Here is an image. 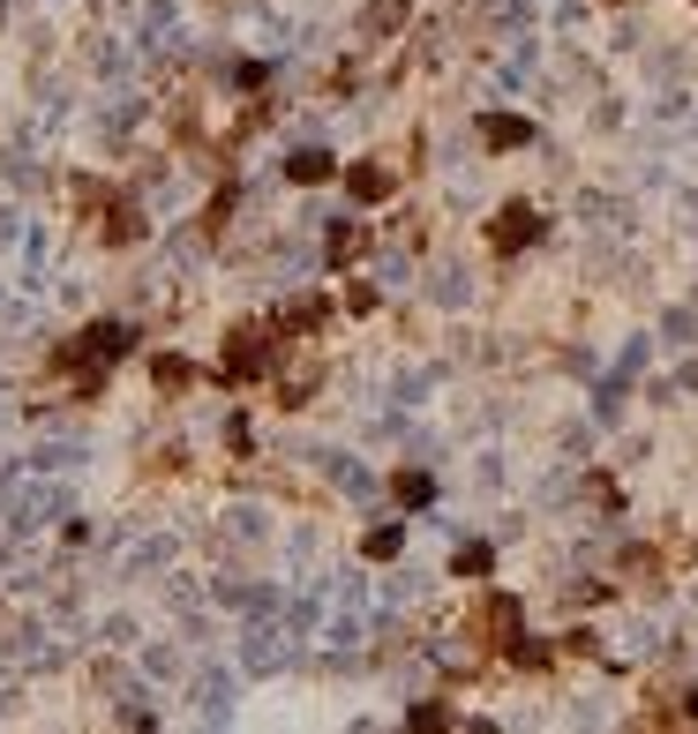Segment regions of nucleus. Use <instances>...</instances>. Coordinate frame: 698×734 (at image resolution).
Listing matches in <instances>:
<instances>
[{
	"mask_svg": "<svg viewBox=\"0 0 698 734\" xmlns=\"http://www.w3.org/2000/svg\"><path fill=\"white\" fill-rule=\"evenodd\" d=\"M128 345H135V330H121V323H91V330H75L53 345V375H75V398H98L105 390V375H113V360H121Z\"/></svg>",
	"mask_w": 698,
	"mask_h": 734,
	"instance_id": "f257e3e1",
	"label": "nucleus"
},
{
	"mask_svg": "<svg viewBox=\"0 0 698 734\" xmlns=\"http://www.w3.org/2000/svg\"><path fill=\"white\" fill-rule=\"evenodd\" d=\"M68 195H75L83 225L98 233V247H135V241H143V203H135L128 187H113V181H75Z\"/></svg>",
	"mask_w": 698,
	"mask_h": 734,
	"instance_id": "f03ea898",
	"label": "nucleus"
},
{
	"mask_svg": "<svg viewBox=\"0 0 698 734\" xmlns=\"http://www.w3.org/2000/svg\"><path fill=\"white\" fill-rule=\"evenodd\" d=\"M279 353H286V337L271 330V323H241V330L225 337V353H219V383L225 390H249V383H263V375H279Z\"/></svg>",
	"mask_w": 698,
	"mask_h": 734,
	"instance_id": "7ed1b4c3",
	"label": "nucleus"
},
{
	"mask_svg": "<svg viewBox=\"0 0 698 734\" xmlns=\"http://www.w3.org/2000/svg\"><path fill=\"white\" fill-rule=\"evenodd\" d=\"M534 241H540L534 203H504V211L488 217V247H496V255H518V247H534Z\"/></svg>",
	"mask_w": 698,
	"mask_h": 734,
	"instance_id": "20e7f679",
	"label": "nucleus"
},
{
	"mask_svg": "<svg viewBox=\"0 0 698 734\" xmlns=\"http://www.w3.org/2000/svg\"><path fill=\"white\" fill-rule=\"evenodd\" d=\"M480 638H488V652H510V644L526 638V614H518V600L510 592H488L480 600V622H474Z\"/></svg>",
	"mask_w": 698,
	"mask_h": 734,
	"instance_id": "39448f33",
	"label": "nucleus"
},
{
	"mask_svg": "<svg viewBox=\"0 0 698 734\" xmlns=\"http://www.w3.org/2000/svg\"><path fill=\"white\" fill-rule=\"evenodd\" d=\"M338 181H346V195L361 203V211H376V203H391V195H398V173H391L383 157H361V165H346Z\"/></svg>",
	"mask_w": 698,
	"mask_h": 734,
	"instance_id": "423d86ee",
	"label": "nucleus"
},
{
	"mask_svg": "<svg viewBox=\"0 0 698 734\" xmlns=\"http://www.w3.org/2000/svg\"><path fill=\"white\" fill-rule=\"evenodd\" d=\"M413 16V0H368L361 8V45H383V38H398Z\"/></svg>",
	"mask_w": 698,
	"mask_h": 734,
	"instance_id": "0eeeda50",
	"label": "nucleus"
},
{
	"mask_svg": "<svg viewBox=\"0 0 698 734\" xmlns=\"http://www.w3.org/2000/svg\"><path fill=\"white\" fill-rule=\"evenodd\" d=\"M271 330H279V337H316V330H331V300H323V293H316V300H293L286 315H271Z\"/></svg>",
	"mask_w": 698,
	"mask_h": 734,
	"instance_id": "6e6552de",
	"label": "nucleus"
},
{
	"mask_svg": "<svg viewBox=\"0 0 698 734\" xmlns=\"http://www.w3.org/2000/svg\"><path fill=\"white\" fill-rule=\"evenodd\" d=\"M534 143V121L518 113H480V151H526Z\"/></svg>",
	"mask_w": 698,
	"mask_h": 734,
	"instance_id": "1a4fd4ad",
	"label": "nucleus"
},
{
	"mask_svg": "<svg viewBox=\"0 0 698 734\" xmlns=\"http://www.w3.org/2000/svg\"><path fill=\"white\" fill-rule=\"evenodd\" d=\"M368 241H376L368 225H331V233H323V263H331V271H346V263L368 255Z\"/></svg>",
	"mask_w": 698,
	"mask_h": 734,
	"instance_id": "9d476101",
	"label": "nucleus"
},
{
	"mask_svg": "<svg viewBox=\"0 0 698 734\" xmlns=\"http://www.w3.org/2000/svg\"><path fill=\"white\" fill-rule=\"evenodd\" d=\"M338 173H346V165H338L331 151H293L286 157V181L293 187H323V181H338Z\"/></svg>",
	"mask_w": 698,
	"mask_h": 734,
	"instance_id": "9b49d317",
	"label": "nucleus"
},
{
	"mask_svg": "<svg viewBox=\"0 0 698 734\" xmlns=\"http://www.w3.org/2000/svg\"><path fill=\"white\" fill-rule=\"evenodd\" d=\"M316 383H323V367H293V375H279V412H301V405L316 398Z\"/></svg>",
	"mask_w": 698,
	"mask_h": 734,
	"instance_id": "f8f14e48",
	"label": "nucleus"
},
{
	"mask_svg": "<svg viewBox=\"0 0 698 734\" xmlns=\"http://www.w3.org/2000/svg\"><path fill=\"white\" fill-rule=\"evenodd\" d=\"M151 383H159L165 398H181V390L195 383V360H181V353H159V360H151Z\"/></svg>",
	"mask_w": 698,
	"mask_h": 734,
	"instance_id": "ddd939ff",
	"label": "nucleus"
},
{
	"mask_svg": "<svg viewBox=\"0 0 698 734\" xmlns=\"http://www.w3.org/2000/svg\"><path fill=\"white\" fill-rule=\"evenodd\" d=\"M233 203H241V187L225 181L219 195H211V203H203V217H195V225H203V241H219V233H225V217H233Z\"/></svg>",
	"mask_w": 698,
	"mask_h": 734,
	"instance_id": "4468645a",
	"label": "nucleus"
},
{
	"mask_svg": "<svg viewBox=\"0 0 698 734\" xmlns=\"http://www.w3.org/2000/svg\"><path fill=\"white\" fill-rule=\"evenodd\" d=\"M398 548H406V524H376V532L361 540V554H368V562H391Z\"/></svg>",
	"mask_w": 698,
	"mask_h": 734,
	"instance_id": "2eb2a0df",
	"label": "nucleus"
},
{
	"mask_svg": "<svg viewBox=\"0 0 698 734\" xmlns=\"http://www.w3.org/2000/svg\"><path fill=\"white\" fill-rule=\"evenodd\" d=\"M391 495H398L406 510H421V502L436 495V480H428V472H398V480H391Z\"/></svg>",
	"mask_w": 698,
	"mask_h": 734,
	"instance_id": "dca6fc26",
	"label": "nucleus"
},
{
	"mask_svg": "<svg viewBox=\"0 0 698 734\" xmlns=\"http://www.w3.org/2000/svg\"><path fill=\"white\" fill-rule=\"evenodd\" d=\"M406 727H413V734H444V727H451V712H444V704H413Z\"/></svg>",
	"mask_w": 698,
	"mask_h": 734,
	"instance_id": "f3484780",
	"label": "nucleus"
},
{
	"mask_svg": "<svg viewBox=\"0 0 698 734\" xmlns=\"http://www.w3.org/2000/svg\"><path fill=\"white\" fill-rule=\"evenodd\" d=\"M451 570H458V578H488V570H496V554H488V548H458Z\"/></svg>",
	"mask_w": 698,
	"mask_h": 734,
	"instance_id": "a211bd4d",
	"label": "nucleus"
},
{
	"mask_svg": "<svg viewBox=\"0 0 698 734\" xmlns=\"http://www.w3.org/2000/svg\"><path fill=\"white\" fill-rule=\"evenodd\" d=\"M263 75H271L263 61H241V68H233V83H241V91H263Z\"/></svg>",
	"mask_w": 698,
	"mask_h": 734,
	"instance_id": "6ab92c4d",
	"label": "nucleus"
}]
</instances>
